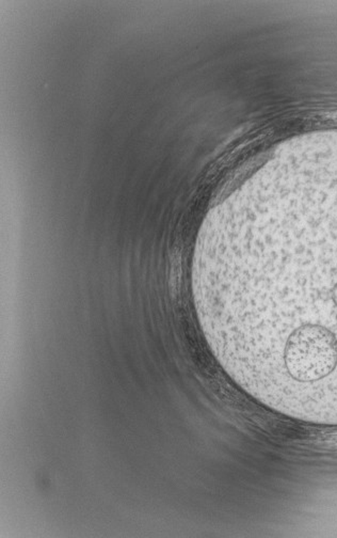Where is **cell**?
I'll use <instances>...</instances> for the list:
<instances>
[{
	"label": "cell",
	"mask_w": 337,
	"mask_h": 538,
	"mask_svg": "<svg viewBox=\"0 0 337 538\" xmlns=\"http://www.w3.org/2000/svg\"><path fill=\"white\" fill-rule=\"evenodd\" d=\"M332 297H333V300H334V302L336 303L337 305V285H335L334 289H333Z\"/></svg>",
	"instance_id": "2"
},
{
	"label": "cell",
	"mask_w": 337,
	"mask_h": 538,
	"mask_svg": "<svg viewBox=\"0 0 337 538\" xmlns=\"http://www.w3.org/2000/svg\"><path fill=\"white\" fill-rule=\"evenodd\" d=\"M337 144L279 148L209 213L192 297L222 367L260 371L286 345L337 349Z\"/></svg>",
	"instance_id": "1"
}]
</instances>
